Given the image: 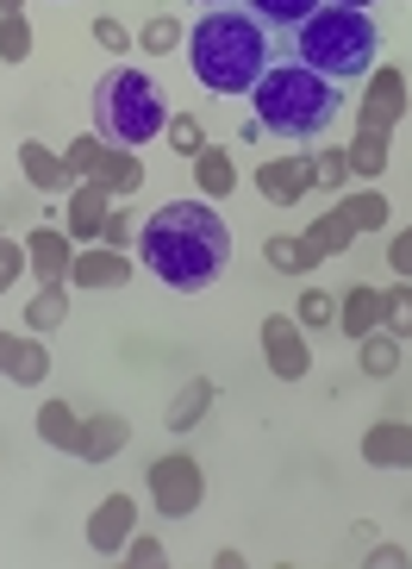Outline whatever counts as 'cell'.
Here are the masks:
<instances>
[{"label": "cell", "instance_id": "1", "mask_svg": "<svg viewBox=\"0 0 412 569\" xmlns=\"http://www.w3.org/2000/svg\"><path fill=\"white\" fill-rule=\"evenodd\" d=\"M138 257L150 263V276L163 288L200 295V288H213L225 276L231 232L207 201H169L138 226Z\"/></svg>", "mask_w": 412, "mask_h": 569}, {"label": "cell", "instance_id": "2", "mask_svg": "<svg viewBox=\"0 0 412 569\" xmlns=\"http://www.w3.org/2000/svg\"><path fill=\"white\" fill-rule=\"evenodd\" d=\"M182 51L200 88L250 94L269 76V26L257 13H238V7H213V13H200V26L188 32Z\"/></svg>", "mask_w": 412, "mask_h": 569}, {"label": "cell", "instance_id": "3", "mask_svg": "<svg viewBox=\"0 0 412 569\" xmlns=\"http://www.w3.org/2000/svg\"><path fill=\"white\" fill-rule=\"evenodd\" d=\"M250 101H257V126L275 138H319L331 132V119L344 107L338 82L319 76L307 63H269V76L250 88Z\"/></svg>", "mask_w": 412, "mask_h": 569}, {"label": "cell", "instance_id": "4", "mask_svg": "<svg viewBox=\"0 0 412 569\" xmlns=\"http://www.w3.org/2000/svg\"><path fill=\"white\" fill-rule=\"evenodd\" d=\"M300 63L319 69V76H331V82H356V76H369L381 57V26L369 19V7H319L313 19H300Z\"/></svg>", "mask_w": 412, "mask_h": 569}, {"label": "cell", "instance_id": "5", "mask_svg": "<svg viewBox=\"0 0 412 569\" xmlns=\"http://www.w3.org/2000/svg\"><path fill=\"white\" fill-rule=\"evenodd\" d=\"M94 132L107 138V144L138 151V144H150L157 132H169V94L132 63L107 69L94 82Z\"/></svg>", "mask_w": 412, "mask_h": 569}, {"label": "cell", "instance_id": "6", "mask_svg": "<svg viewBox=\"0 0 412 569\" xmlns=\"http://www.w3.org/2000/svg\"><path fill=\"white\" fill-rule=\"evenodd\" d=\"M63 157H69V169H76V182H107L113 194H138V188H144V163H138L125 144H107L100 132H82Z\"/></svg>", "mask_w": 412, "mask_h": 569}, {"label": "cell", "instance_id": "7", "mask_svg": "<svg viewBox=\"0 0 412 569\" xmlns=\"http://www.w3.org/2000/svg\"><path fill=\"white\" fill-rule=\"evenodd\" d=\"M200 495H207V476H200V463L188 451H169L150 463V501H157V513L188 519L200 507Z\"/></svg>", "mask_w": 412, "mask_h": 569}, {"label": "cell", "instance_id": "8", "mask_svg": "<svg viewBox=\"0 0 412 569\" xmlns=\"http://www.w3.org/2000/svg\"><path fill=\"white\" fill-rule=\"evenodd\" d=\"M406 69H394V63H375L363 76V101H356V126L363 132H394L400 119H406Z\"/></svg>", "mask_w": 412, "mask_h": 569}, {"label": "cell", "instance_id": "9", "mask_svg": "<svg viewBox=\"0 0 412 569\" xmlns=\"http://www.w3.org/2000/svg\"><path fill=\"white\" fill-rule=\"evenodd\" d=\"M263 357L275 369L281 382H307V369H313V345H307V326L294 313H269L263 319Z\"/></svg>", "mask_w": 412, "mask_h": 569}, {"label": "cell", "instance_id": "10", "mask_svg": "<svg viewBox=\"0 0 412 569\" xmlns=\"http://www.w3.org/2000/svg\"><path fill=\"white\" fill-rule=\"evenodd\" d=\"M132 282V257L113 251V244H76V263H69V288H88V295H107V288Z\"/></svg>", "mask_w": 412, "mask_h": 569}, {"label": "cell", "instance_id": "11", "mask_svg": "<svg viewBox=\"0 0 412 569\" xmlns=\"http://www.w3.org/2000/svg\"><path fill=\"white\" fill-rule=\"evenodd\" d=\"M132 532H138V501L132 495H107V501H94V513H88V551L94 557H119Z\"/></svg>", "mask_w": 412, "mask_h": 569}, {"label": "cell", "instance_id": "12", "mask_svg": "<svg viewBox=\"0 0 412 569\" xmlns=\"http://www.w3.org/2000/svg\"><path fill=\"white\" fill-rule=\"evenodd\" d=\"M113 188L107 182H76L69 188V219H63V232L76 238V244H100V232H107V219H113Z\"/></svg>", "mask_w": 412, "mask_h": 569}, {"label": "cell", "instance_id": "13", "mask_svg": "<svg viewBox=\"0 0 412 569\" xmlns=\"http://www.w3.org/2000/svg\"><path fill=\"white\" fill-rule=\"evenodd\" d=\"M125 445H132V419L125 413H94V419H82V438H76L69 457H82V463H113Z\"/></svg>", "mask_w": 412, "mask_h": 569}, {"label": "cell", "instance_id": "14", "mask_svg": "<svg viewBox=\"0 0 412 569\" xmlns=\"http://www.w3.org/2000/svg\"><path fill=\"white\" fill-rule=\"evenodd\" d=\"M356 226H350V213L344 207H325V213L313 219V226H307V232H300V251H307V263H331V257H344L350 244H356Z\"/></svg>", "mask_w": 412, "mask_h": 569}, {"label": "cell", "instance_id": "15", "mask_svg": "<svg viewBox=\"0 0 412 569\" xmlns=\"http://www.w3.org/2000/svg\"><path fill=\"white\" fill-rule=\"evenodd\" d=\"M307 157H269V163H257V194H263L269 207H300L307 201Z\"/></svg>", "mask_w": 412, "mask_h": 569}, {"label": "cell", "instance_id": "16", "mask_svg": "<svg viewBox=\"0 0 412 569\" xmlns=\"http://www.w3.org/2000/svg\"><path fill=\"white\" fill-rule=\"evenodd\" d=\"M26 257H32V276H38V282H69L76 238L57 232V226H32V232H26Z\"/></svg>", "mask_w": 412, "mask_h": 569}, {"label": "cell", "instance_id": "17", "mask_svg": "<svg viewBox=\"0 0 412 569\" xmlns=\"http://www.w3.org/2000/svg\"><path fill=\"white\" fill-rule=\"evenodd\" d=\"M19 169H26V182H32L38 194H69V188H76L69 157H57L50 144H38V138H26V144H19Z\"/></svg>", "mask_w": 412, "mask_h": 569}, {"label": "cell", "instance_id": "18", "mask_svg": "<svg viewBox=\"0 0 412 569\" xmlns=\"http://www.w3.org/2000/svg\"><path fill=\"white\" fill-rule=\"evenodd\" d=\"M363 463L375 469H412V426L406 419H375L363 432Z\"/></svg>", "mask_w": 412, "mask_h": 569}, {"label": "cell", "instance_id": "19", "mask_svg": "<svg viewBox=\"0 0 412 569\" xmlns=\"http://www.w3.org/2000/svg\"><path fill=\"white\" fill-rule=\"evenodd\" d=\"M381 319H388V301H381V288H369V282H356L344 301H338V332H344L350 345L363 332H375Z\"/></svg>", "mask_w": 412, "mask_h": 569}, {"label": "cell", "instance_id": "20", "mask_svg": "<svg viewBox=\"0 0 412 569\" xmlns=\"http://www.w3.org/2000/svg\"><path fill=\"white\" fill-rule=\"evenodd\" d=\"M188 163H194V182H200V194H207V201H225V194H238V163H231L225 144H200Z\"/></svg>", "mask_w": 412, "mask_h": 569}, {"label": "cell", "instance_id": "21", "mask_svg": "<svg viewBox=\"0 0 412 569\" xmlns=\"http://www.w3.org/2000/svg\"><path fill=\"white\" fill-rule=\"evenodd\" d=\"M219 401V388L207 382V376H194V382L182 388V395H175V401H169V413H163V426L169 432H194L200 419H207V407Z\"/></svg>", "mask_w": 412, "mask_h": 569}, {"label": "cell", "instance_id": "22", "mask_svg": "<svg viewBox=\"0 0 412 569\" xmlns=\"http://www.w3.org/2000/svg\"><path fill=\"white\" fill-rule=\"evenodd\" d=\"M400 351H406V338L388 332V326H375V332L356 338V363H363V376H394V369H400Z\"/></svg>", "mask_w": 412, "mask_h": 569}, {"label": "cell", "instance_id": "23", "mask_svg": "<svg viewBox=\"0 0 412 569\" xmlns=\"http://www.w3.org/2000/svg\"><path fill=\"white\" fill-rule=\"evenodd\" d=\"M38 438H44L50 451H76V438H82V413L69 401H44L38 407Z\"/></svg>", "mask_w": 412, "mask_h": 569}, {"label": "cell", "instance_id": "24", "mask_svg": "<svg viewBox=\"0 0 412 569\" xmlns=\"http://www.w3.org/2000/svg\"><path fill=\"white\" fill-rule=\"evenodd\" d=\"M388 138H394V132H363V126H356V144H344V151H350V176L375 182L381 169H388Z\"/></svg>", "mask_w": 412, "mask_h": 569}, {"label": "cell", "instance_id": "25", "mask_svg": "<svg viewBox=\"0 0 412 569\" xmlns=\"http://www.w3.org/2000/svg\"><path fill=\"white\" fill-rule=\"evenodd\" d=\"M69 319V282H44L32 295V307H26V326L32 332H50V326H63Z\"/></svg>", "mask_w": 412, "mask_h": 569}, {"label": "cell", "instance_id": "26", "mask_svg": "<svg viewBox=\"0 0 412 569\" xmlns=\"http://www.w3.org/2000/svg\"><path fill=\"white\" fill-rule=\"evenodd\" d=\"M7 376H13L19 388H38V382L50 376L44 345H32V338H13V351H7Z\"/></svg>", "mask_w": 412, "mask_h": 569}, {"label": "cell", "instance_id": "27", "mask_svg": "<svg viewBox=\"0 0 412 569\" xmlns=\"http://www.w3.org/2000/svg\"><path fill=\"white\" fill-rule=\"evenodd\" d=\"M138 44H144L150 57H169V51H182L188 44V32H182V19L175 13H150L144 32H138Z\"/></svg>", "mask_w": 412, "mask_h": 569}, {"label": "cell", "instance_id": "28", "mask_svg": "<svg viewBox=\"0 0 412 569\" xmlns=\"http://www.w3.org/2000/svg\"><path fill=\"white\" fill-rule=\"evenodd\" d=\"M307 182L313 188H325V194H338V188H350V151H319V157H307Z\"/></svg>", "mask_w": 412, "mask_h": 569}, {"label": "cell", "instance_id": "29", "mask_svg": "<svg viewBox=\"0 0 412 569\" xmlns=\"http://www.w3.org/2000/svg\"><path fill=\"white\" fill-rule=\"evenodd\" d=\"M344 213H350L356 232H381V226H388V194H381V188H356L344 201Z\"/></svg>", "mask_w": 412, "mask_h": 569}, {"label": "cell", "instance_id": "30", "mask_svg": "<svg viewBox=\"0 0 412 569\" xmlns=\"http://www.w3.org/2000/svg\"><path fill=\"white\" fill-rule=\"evenodd\" d=\"M26 57H32V19L0 13V63H26Z\"/></svg>", "mask_w": 412, "mask_h": 569}, {"label": "cell", "instance_id": "31", "mask_svg": "<svg viewBox=\"0 0 412 569\" xmlns=\"http://www.w3.org/2000/svg\"><path fill=\"white\" fill-rule=\"evenodd\" d=\"M325 0H250V13L263 19V26H300V19H313Z\"/></svg>", "mask_w": 412, "mask_h": 569}, {"label": "cell", "instance_id": "32", "mask_svg": "<svg viewBox=\"0 0 412 569\" xmlns=\"http://www.w3.org/2000/svg\"><path fill=\"white\" fill-rule=\"evenodd\" d=\"M263 257H269V269H275V276H307V269H313L294 232H275V238L263 244Z\"/></svg>", "mask_w": 412, "mask_h": 569}, {"label": "cell", "instance_id": "33", "mask_svg": "<svg viewBox=\"0 0 412 569\" xmlns=\"http://www.w3.org/2000/svg\"><path fill=\"white\" fill-rule=\"evenodd\" d=\"M294 319L307 326V332H319V326H338V295H325V288H307L294 301Z\"/></svg>", "mask_w": 412, "mask_h": 569}, {"label": "cell", "instance_id": "34", "mask_svg": "<svg viewBox=\"0 0 412 569\" xmlns=\"http://www.w3.org/2000/svg\"><path fill=\"white\" fill-rule=\"evenodd\" d=\"M381 301H388V319H381V326L400 332V338H412V282L406 276H400L394 288H381Z\"/></svg>", "mask_w": 412, "mask_h": 569}, {"label": "cell", "instance_id": "35", "mask_svg": "<svg viewBox=\"0 0 412 569\" xmlns=\"http://www.w3.org/2000/svg\"><path fill=\"white\" fill-rule=\"evenodd\" d=\"M119 563H132V569H163V563H169V551H163V538L132 532V538H125V557H119Z\"/></svg>", "mask_w": 412, "mask_h": 569}, {"label": "cell", "instance_id": "36", "mask_svg": "<svg viewBox=\"0 0 412 569\" xmlns=\"http://www.w3.org/2000/svg\"><path fill=\"white\" fill-rule=\"evenodd\" d=\"M26 269H32V257H26V238L13 244V238L0 232V295H7V288H13L19 276H26Z\"/></svg>", "mask_w": 412, "mask_h": 569}, {"label": "cell", "instance_id": "37", "mask_svg": "<svg viewBox=\"0 0 412 569\" xmlns=\"http://www.w3.org/2000/svg\"><path fill=\"white\" fill-rule=\"evenodd\" d=\"M169 151H182V157H194L200 144H207V138H200V119L194 113H169Z\"/></svg>", "mask_w": 412, "mask_h": 569}, {"label": "cell", "instance_id": "38", "mask_svg": "<svg viewBox=\"0 0 412 569\" xmlns=\"http://www.w3.org/2000/svg\"><path fill=\"white\" fill-rule=\"evenodd\" d=\"M94 44H100L107 57H125V51H132V32H125L119 19H107V13H100V19H94Z\"/></svg>", "mask_w": 412, "mask_h": 569}, {"label": "cell", "instance_id": "39", "mask_svg": "<svg viewBox=\"0 0 412 569\" xmlns=\"http://www.w3.org/2000/svg\"><path fill=\"white\" fill-rule=\"evenodd\" d=\"M100 244H113V251H132V244H138L132 213H119V207H113V219H107V232H100Z\"/></svg>", "mask_w": 412, "mask_h": 569}, {"label": "cell", "instance_id": "40", "mask_svg": "<svg viewBox=\"0 0 412 569\" xmlns=\"http://www.w3.org/2000/svg\"><path fill=\"white\" fill-rule=\"evenodd\" d=\"M388 263H394V276L412 282V226H400V232L388 238Z\"/></svg>", "mask_w": 412, "mask_h": 569}, {"label": "cell", "instance_id": "41", "mask_svg": "<svg viewBox=\"0 0 412 569\" xmlns=\"http://www.w3.org/2000/svg\"><path fill=\"white\" fill-rule=\"evenodd\" d=\"M363 563H369V569H400V563H406V551H400V545H375Z\"/></svg>", "mask_w": 412, "mask_h": 569}, {"label": "cell", "instance_id": "42", "mask_svg": "<svg viewBox=\"0 0 412 569\" xmlns=\"http://www.w3.org/2000/svg\"><path fill=\"white\" fill-rule=\"evenodd\" d=\"M7 351H13V338L0 332V376H7Z\"/></svg>", "mask_w": 412, "mask_h": 569}, {"label": "cell", "instance_id": "43", "mask_svg": "<svg viewBox=\"0 0 412 569\" xmlns=\"http://www.w3.org/2000/svg\"><path fill=\"white\" fill-rule=\"evenodd\" d=\"M0 13H26V0H0Z\"/></svg>", "mask_w": 412, "mask_h": 569}, {"label": "cell", "instance_id": "44", "mask_svg": "<svg viewBox=\"0 0 412 569\" xmlns=\"http://www.w3.org/2000/svg\"><path fill=\"white\" fill-rule=\"evenodd\" d=\"M338 7H375V0H338Z\"/></svg>", "mask_w": 412, "mask_h": 569}, {"label": "cell", "instance_id": "45", "mask_svg": "<svg viewBox=\"0 0 412 569\" xmlns=\"http://www.w3.org/2000/svg\"><path fill=\"white\" fill-rule=\"evenodd\" d=\"M194 7H225V0H194Z\"/></svg>", "mask_w": 412, "mask_h": 569}]
</instances>
